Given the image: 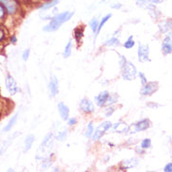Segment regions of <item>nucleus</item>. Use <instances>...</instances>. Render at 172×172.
<instances>
[{
    "label": "nucleus",
    "mask_w": 172,
    "mask_h": 172,
    "mask_svg": "<svg viewBox=\"0 0 172 172\" xmlns=\"http://www.w3.org/2000/svg\"><path fill=\"white\" fill-rule=\"evenodd\" d=\"M171 38L170 37H167L163 42V45H162V50L165 55H168L171 54Z\"/></svg>",
    "instance_id": "nucleus-14"
},
{
    "label": "nucleus",
    "mask_w": 172,
    "mask_h": 172,
    "mask_svg": "<svg viewBox=\"0 0 172 172\" xmlns=\"http://www.w3.org/2000/svg\"><path fill=\"white\" fill-rule=\"evenodd\" d=\"M72 54V42H69L68 44L66 45V47H65V50H64V57L65 59H67V57H69Z\"/></svg>",
    "instance_id": "nucleus-22"
},
{
    "label": "nucleus",
    "mask_w": 172,
    "mask_h": 172,
    "mask_svg": "<svg viewBox=\"0 0 172 172\" xmlns=\"http://www.w3.org/2000/svg\"><path fill=\"white\" fill-rule=\"evenodd\" d=\"M34 139H35V136L33 135H29L27 137L26 141H24V152L28 151L31 149L32 144H33V142H34Z\"/></svg>",
    "instance_id": "nucleus-16"
},
{
    "label": "nucleus",
    "mask_w": 172,
    "mask_h": 172,
    "mask_svg": "<svg viewBox=\"0 0 172 172\" xmlns=\"http://www.w3.org/2000/svg\"><path fill=\"white\" fill-rule=\"evenodd\" d=\"M1 3L6 8L7 11L9 13H14L16 11L17 6H16V3L13 0H1Z\"/></svg>",
    "instance_id": "nucleus-10"
},
{
    "label": "nucleus",
    "mask_w": 172,
    "mask_h": 172,
    "mask_svg": "<svg viewBox=\"0 0 172 172\" xmlns=\"http://www.w3.org/2000/svg\"><path fill=\"white\" fill-rule=\"evenodd\" d=\"M158 89V84L156 82H150V83H146L144 87L141 89L142 95H151L153 92H155Z\"/></svg>",
    "instance_id": "nucleus-8"
},
{
    "label": "nucleus",
    "mask_w": 172,
    "mask_h": 172,
    "mask_svg": "<svg viewBox=\"0 0 172 172\" xmlns=\"http://www.w3.org/2000/svg\"><path fill=\"white\" fill-rule=\"evenodd\" d=\"M112 8H114V9H119V8H120V5H117V6H112Z\"/></svg>",
    "instance_id": "nucleus-37"
},
{
    "label": "nucleus",
    "mask_w": 172,
    "mask_h": 172,
    "mask_svg": "<svg viewBox=\"0 0 172 172\" xmlns=\"http://www.w3.org/2000/svg\"><path fill=\"white\" fill-rule=\"evenodd\" d=\"M18 135H20V133H15L12 137H10V138H9V140H8V141H4L1 145H0V155H1L3 152H5V151L8 149V146H9L10 143L12 141V138L15 137V136H17Z\"/></svg>",
    "instance_id": "nucleus-18"
},
{
    "label": "nucleus",
    "mask_w": 172,
    "mask_h": 172,
    "mask_svg": "<svg viewBox=\"0 0 172 172\" xmlns=\"http://www.w3.org/2000/svg\"><path fill=\"white\" fill-rule=\"evenodd\" d=\"M121 69H122V77H123L125 80L131 81L135 78L136 69L133 65V63L126 61V63L121 67Z\"/></svg>",
    "instance_id": "nucleus-4"
},
{
    "label": "nucleus",
    "mask_w": 172,
    "mask_h": 172,
    "mask_svg": "<svg viewBox=\"0 0 172 172\" xmlns=\"http://www.w3.org/2000/svg\"><path fill=\"white\" fill-rule=\"evenodd\" d=\"M15 42H16V38L13 37V38H12V43H15Z\"/></svg>",
    "instance_id": "nucleus-38"
},
{
    "label": "nucleus",
    "mask_w": 172,
    "mask_h": 172,
    "mask_svg": "<svg viewBox=\"0 0 172 172\" xmlns=\"http://www.w3.org/2000/svg\"><path fill=\"white\" fill-rule=\"evenodd\" d=\"M75 123H76V119H75V118L70 119L69 121H68V124L69 125H73V124H75Z\"/></svg>",
    "instance_id": "nucleus-33"
},
{
    "label": "nucleus",
    "mask_w": 172,
    "mask_h": 172,
    "mask_svg": "<svg viewBox=\"0 0 172 172\" xmlns=\"http://www.w3.org/2000/svg\"><path fill=\"white\" fill-rule=\"evenodd\" d=\"M52 146H53V135L50 133V134L46 135L43 143L40 144V148L38 150L37 158L38 159H42V158L43 159V158L47 157L49 155V153H50Z\"/></svg>",
    "instance_id": "nucleus-2"
},
{
    "label": "nucleus",
    "mask_w": 172,
    "mask_h": 172,
    "mask_svg": "<svg viewBox=\"0 0 172 172\" xmlns=\"http://www.w3.org/2000/svg\"><path fill=\"white\" fill-rule=\"evenodd\" d=\"M95 102L99 106L110 105L117 102V97L110 95L108 91H103L95 97Z\"/></svg>",
    "instance_id": "nucleus-3"
},
{
    "label": "nucleus",
    "mask_w": 172,
    "mask_h": 172,
    "mask_svg": "<svg viewBox=\"0 0 172 172\" xmlns=\"http://www.w3.org/2000/svg\"><path fill=\"white\" fill-rule=\"evenodd\" d=\"M6 87L11 95H14L16 92L19 91V88L17 87V84H16L14 78L11 75H8L6 77Z\"/></svg>",
    "instance_id": "nucleus-6"
},
{
    "label": "nucleus",
    "mask_w": 172,
    "mask_h": 172,
    "mask_svg": "<svg viewBox=\"0 0 172 172\" xmlns=\"http://www.w3.org/2000/svg\"><path fill=\"white\" fill-rule=\"evenodd\" d=\"M82 36H83V29L77 28V29L75 30V38H76V40H80V39H81Z\"/></svg>",
    "instance_id": "nucleus-28"
},
{
    "label": "nucleus",
    "mask_w": 172,
    "mask_h": 172,
    "mask_svg": "<svg viewBox=\"0 0 172 172\" xmlns=\"http://www.w3.org/2000/svg\"><path fill=\"white\" fill-rule=\"evenodd\" d=\"M145 1H149V2H151V3H155V4H159L161 2H163L164 0H145Z\"/></svg>",
    "instance_id": "nucleus-34"
},
{
    "label": "nucleus",
    "mask_w": 172,
    "mask_h": 172,
    "mask_svg": "<svg viewBox=\"0 0 172 172\" xmlns=\"http://www.w3.org/2000/svg\"><path fill=\"white\" fill-rule=\"evenodd\" d=\"M134 46H135V42L133 40V36H130L129 39L127 40V42H125V43H124V47L127 49H130Z\"/></svg>",
    "instance_id": "nucleus-24"
},
{
    "label": "nucleus",
    "mask_w": 172,
    "mask_h": 172,
    "mask_svg": "<svg viewBox=\"0 0 172 172\" xmlns=\"http://www.w3.org/2000/svg\"><path fill=\"white\" fill-rule=\"evenodd\" d=\"M150 127V121L148 119H142L139 122H137L136 124H135L134 128H135V132L134 133H136V132H141V131H144V130H147Z\"/></svg>",
    "instance_id": "nucleus-11"
},
{
    "label": "nucleus",
    "mask_w": 172,
    "mask_h": 172,
    "mask_svg": "<svg viewBox=\"0 0 172 172\" xmlns=\"http://www.w3.org/2000/svg\"><path fill=\"white\" fill-rule=\"evenodd\" d=\"M80 108L87 112V113H91L94 111V105L92 104V102L88 99H83L80 103Z\"/></svg>",
    "instance_id": "nucleus-9"
},
{
    "label": "nucleus",
    "mask_w": 172,
    "mask_h": 172,
    "mask_svg": "<svg viewBox=\"0 0 172 172\" xmlns=\"http://www.w3.org/2000/svg\"><path fill=\"white\" fill-rule=\"evenodd\" d=\"M91 30L95 33V32L97 31V27H98V21L95 18L92 19L91 22Z\"/></svg>",
    "instance_id": "nucleus-27"
},
{
    "label": "nucleus",
    "mask_w": 172,
    "mask_h": 172,
    "mask_svg": "<svg viewBox=\"0 0 172 172\" xmlns=\"http://www.w3.org/2000/svg\"><path fill=\"white\" fill-rule=\"evenodd\" d=\"M111 17V14L109 13V14H107V15H106L105 16V17H104L103 19H102V21H101V23H100V24H99V26H98V27H97V34L96 35H98V34H99V32H100V30L102 29V27L104 26V24L106 23V22H107L108 21V19Z\"/></svg>",
    "instance_id": "nucleus-21"
},
{
    "label": "nucleus",
    "mask_w": 172,
    "mask_h": 172,
    "mask_svg": "<svg viewBox=\"0 0 172 172\" xmlns=\"http://www.w3.org/2000/svg\"><path fill=\"white\" fill-rule=\"evenodd\" d=\"M60 1H61V0H52L51 2H49V3H47V4H45V5H43V6L40 7V9H42V10L50 9V8H53V7H55L56 4H59Z\"/></svg>",
    "instance_id": "nucleus-20"
},
{
    "label": "nucleus",
    "mask_w": 172,
    "mask_h": 172,
    "mask_svg": "<svg viewBox=\"0 0 172 172\" xmlns=\"http://www.w3.org/2000/svg\"><path fill=\"white\" fill-rule=\"evenodd\" d=\"M17 118H18V113H16L14 116L11 119V120L9 121V123H8L4 127V132H9V131L13 127V125L15 124V122L17 121Z\"/></svg>",
    "instance_id": "nucleus-19"
},
{
    "label": "nucleus",
    "mask_w": 172,
    "mask_h": 172,
    "mask_svg": "<svg viewBox=\"0 0 172 172\" xmlns=\"http://www.w3.org/2000/svg\"><path fill=\"white\" fill-rule=\"evenodd\" d=\"M57 107H59V111L61 119H64V120H67L68 118H69V113H70V110L68 108V106L65 105L63 103H59V105H57Z\"/></svg>",
    "instance_id": "nucleus-13"
},
{
    "label": "nucleus",
    "mask_w": 172,
    "mask_h": 172,
    "mask_svg": "<svg viewBox=\"0 0 172 172\" xmlns=\"http://www.w3.org/2000/svg\"><path fill=\"white\" fill-rule=\"evenodd\" d=\"M3 16H4V8L1 4H0V18H2Z\"/></svg>",
    "instance_id": "nucleus-35"
},
{
    "label": "nucleus",
    "mask_w": 172,
    "mask_h": 172,
    "mask_svg": "<svg viewBox=\"0 0 172 172\" xmlns=\"http://www.w3.org/2000/svg\"><path fill=\"white\" fill-rule=\"evenodd\" d=\"M151 139L150 138H146L141 142V148L142 149H148V148H150V147H151Z\"/></svg>",
    "instance_id": "nucleus-25"
},
{
    "label": "nucleus",
    "mask_w": 172,
    "mask_h": 172,
    "mask_svg": "<svg viewBox=\"0 0 172 172\" xmlns=\"http://www.w3.org/2000/svg\"><path fill=\"white\" fill-rule=\"evenodd\" d=\"M49 91H50L52 96H56L59 92V82L56 76H53L49 83Z\"/></svg>",
    "instance_id": "nucleus-12"
},
{
    "label": "nucleus",
    "mask_w": 172,
    "mask_h": 172,
    "mask_svg": "<svg viewBox=\"0 0 172 172\" xmlns=\"http://www.w3.org/2000/svg\"><path fill=\"white\" fill-rule=\"evenodd\" d=\"M149 45H143L140 44L138 47V59L140 62H146L149 61Z\"/></svg>",
    "instance_id": "nucleus-7"
},
{
    "label": "nucleus",
    "mask_w": 172,
    "mask_h": 172,
    "mask_svg": "<svg viewBox=\"0 0 172 172\" xmlns=\"http://www.w3.org/2000/svg\"><path fill=\"white\" fill-rule=\"evenodd\" d=\"M72 15H73V12H70V11H65L63 13H60L59 15L56 16V17L50 22V24H47L46 27H44L43 30L44 31H49V32L57 30L60 27V26L63 23L69 21L72 18Z\"/></svg>",
    "instance_id": "nucleus-1"
},
{
    "label": "nucleus",
    "mask_w": 172,
    "mask_h": 172,
    "mask_svg": "<svg viewBox=\"0 0 172 172\" xmlns=\"http://www.w3.org/2000/svg\"><path fill=\"white\" fill-rule=\"evenodd\" d=\"M115 132L118 133H126L129 131V126L125 123H122V122H119V123H116L113 127Z\"/></svg>",
    "instance_id": "nucleus-15"
},
{
    "label": "nucleus",
    "mask_w": 172,
    "mask_h": 172,
    "mask_svg": "<svg viewBox=\"0 0 172 172\" xmlns=\"http://www.w3.org/2000/svg\"><path fill=\"white\" fill-rule=\"evenodd\" d=\"M3 38H4V31L0 28V40H1Z\"/></svg>",
    "instance_id": "nucleus-36"
},
{
    "label": "nucleus",
    "mask_w": 172,
    "mask_h": 172,
    "mask_svg": "<svg viewBox=\"0 0 172 172\" xmlns=\"http://www.w3.org/2000/svg\"><path fill=\"white\" fill-rule=\"evenodd\" d=\"M111 122L110 121H104L103 123L98 126V128L96 129V131L94 132L93 135V140H99V139L104 135L105 131H107L109 128H111Z\"/></svg>",
    "instance_id": "nucleus-5"
},
{
    "label": "nucleus",
    "mask_w": 172,
    "mask_h": 172,
    "mask_svg": "<svg viewBox=\"0 0 172 172\" xmlns=\"http://www.w3.org/2000/svg\"><path fill=\"white\" fill-rule=\"evenodd\" d=\"M138 164V160L136 158H132L129 160H125L122 162V165H123L124 168H131V167H135V166H137Z\"/></svg>",
    "instance_id": "nucleus-17"
},
{
    "label": "nucleus",
    "mask_w": 172,
    "mask_h": 172,
    "mask_svg": "<svg viewBox=\"0 0 172 172\" xmlns=\"http://www.w3.org/2000/svg\"><path fill=\"white\" fill-rule=\"evenodd\" d=\"M164 170H165L166 172H171V171H172V164H171V163L167 164Z\"/></svg>",
    "instance_id": "nucleus-31"
},
{
    "label": "nucleus",
    "mask_w": 172,
    "mask_h": 172,
    "mask_svg": "<svg viewBox=\"0 0 172 172\" xmlns=\"http://www.w3.org/2000/svg\"><path fill=\"white\" fill-rule=\"evenodd\" d=\"M66 136H67V131H64L63 133H61V135L57 136V139H59V140H63V139L66 138Z\"/></svg>",
    "instance_id": "nucleus-30"
},
{
    "label": "nucleus",
    "mask_w": 172,
    "mask_h": 172,
    "mask_svg": "<svg viewBox=\"0 0 172 172\" xmlns=\"http://www.w3.org/2000/svg\"><path fill=\"white\" fill-rule=\"evenodd\" d=\"M139 76L141 77V82H142V84H143V85H145V84L147 83V79H146L145 75H143L142 72H139Z\"/></svg>",
    "instance_id": "nucleus-32"
},
{
    "label": "nucleus",
    "mask_w": 172,
    "mask_h": 172,
    "mask_svg": "<svg viewBox=\"0 0 172 172\" xmlns=\"http://www.w3.org/2000/svg\"><path fill=\"white\" fill-rule=\"evenodd\" d=\"M120 43H119V40L117 39V38H112L110 40H108L107 42L105 43V45H107V46H119Z\"/></svg>",
    "instance_id": "nucleus-23"
},
{
    "label": "nucleus",
    "mask_w": 172,
    "mask_h": 172,
    "mask_svg": "<svg viewBox=\"0 0 172 172\" xmlns=\"http://www.w3.org/2000/svg\"><path fill=\"white\" fill-rule=\"evenodd\" d=\"M29 53H30V50H29V49H27V50L24 52V54H23V59H24V61H27V60L28 59Z\"/></svg>",
    "instance_id": "nucleus-29"
},
{
    "label": "nucleus",
    "mask_w": 172,
    "mask_h": 172,
    "mask_svg": "<svg viewBox=\"0 0 172 172\" xmlns=\"http://www.w3.org/2000/svg\"><path fill=\"white\" fill-rule=\"evenodd\" d=\"M93 131H94V129H93L92 123L91 122V123H88V129H87V132H86V136L87 137H91V135L93 134Z\"/></svg>",
    "instance_id": "nucleus-26"
}]
</instances>
